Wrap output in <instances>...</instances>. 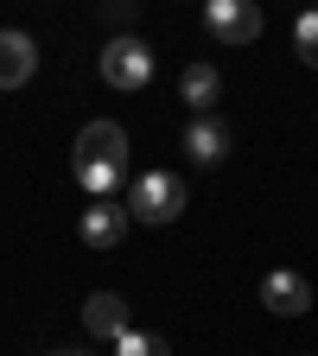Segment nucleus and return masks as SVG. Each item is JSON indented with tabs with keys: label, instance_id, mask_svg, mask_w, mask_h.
Masks as SVG:
<instances>
[{
	"label": "nucleus",
	"instance_id": "nucleus-10",
	"mask_svg": "<svg viewBox=\"0 0 318 356\" xmlns=\"http://www.w3.org/2000/svg\"><path fill=\"white\" fill-rule=\"evenodd\" d=\"M178 96L191 102V115H216V96H223L216 64H185V76H178Z\"/></svg>",
	"mask_w": 318,
	"mask_h": 356
},
{
	"label": "nucleus",
	"instance_id": "nucleus-12",
	"mask_svg": "<svg viewBox=\"0 0 318 356\" xmlns=\"http://www.w3.org/2000/svg\"><path fill=\"white\" fill-rule=\"evenodd\" d=\"M293 51H299V64H312V70H318V7H312V13H299V26H293Z\"/></svg>",
	"mask_w": 318,
	"mask_h": 356
},
{
	"label": "nucleus",
	"instance_id": "nucleus-5",
	"mask_svg": "<svg viewBox=\"0 0 318 356\" xmlns=\"http://www.w3.org/2000/svg\"><path fill=\"white\" fill-rule=\"evenodd\" d=\"M70 165H127V134L115 121H89L70 147Z\"/></svg>",
	"mask_w": 318,
	"mask_h": 356
},
{
	"label": "nucleus",
	"instance_id": "nucleus-13",
	"mask_svg": "<svg viewBox=\"0 0 318 356\" xmlns=\"http://www.w3.org/2000/svg\"><path fill=\"white\" fill-rule=\"evenodd\" d=\"M115 356H172V343H166L159 331H127V337L115 343Z\"/></svg>",
	"mask_w": 318,
	"mask_h": 356
},
{
	"label": "nucleus",
	"instance_id": "nucleus-7",
	"mask_svg": "<svg viewBox=\"0 0 318 356\" xmlns=\"http://www.w3.org/2000/svg\"><path fill=\"white\" fill-rule=\"evenodd\" d=\"M261 305L274 312V318H299V312H312V280L293 274V267H274V274L261 280Z\"/></svg>",
	"mask_w": 318,
	"mask_h": 356
},
{
	"label": "nucleus",
	"instance_id": "nucleus-8",
	"mask_svg": "<svg viewBox=\"0 0 318 356\" xmlns=\"http://www.w3.org/2000/svg\"><path fill=\"white\" fill-rule=\"evenodd\" d=\"M38 70V44L32 32H0V89H19Z\"/></svg>",
	"mask_w": 318,
	"mask_h": 356
},
{
	"label": "nucleus",
	"instance_id": "nucleus-3",
	"mask_svg": "<svg viewBox=\"0 0 318 356\" xmlns=\"http://www.w3.org/2000/svg\"><path fill=\"white\" fill-rule=\"evenodd\" d=\"M127 222H134V216H127L121 197H89V204H83V222H77V236H83V248L109 254V248H121Z\"/></svg>",
	"mask_w": 318,
	"mask_h": 356
},
{
	"label": "nucleus",
	"instance_id": "nucleus-14",
	"mask_svg": "<svg viewBox=\"0 0 318 356\" xmlns=\"http://www.w3.org/2000/svg\"><path fill=\"white\" fill-rule=\"evenodd\" d=\"M134 7H141V0H102V19L115 26V19H134Z\"/></svg>",
	"mask_w": 318,
	"mask_h": 356
},
{
	"label": "nucleus",
	"instance_id": "nucleus-11",
	"mask_svg": "<svg viewBox=\"0 0 318 356\" xmlns=\"http://www.w3.org/2000/svg\"><path fill=\"white\" fill-rule=\"evenodd\" d=\"M70 178H77L83 197H115L121 178H127V165H70Z\"/></svg>",
	"mask_w": 318,
	"mask_h": 356
},
{
	"label": "nucleus",
	"instance_id": "nucleus-15",
	"mask_svg": "<svg viewBox=\"0 0 318 356\" xmlns=\"http://www.w3.org/2000/svg\"><path fill=\"white\" fill-rule=\"evenodd\" d=\"M51 356H89V350H51Z\"/></svg>",
	"mask_w": 318,
	"mask_h": 356
},
{
	"label": "nucleus",
	"instance_id": "nucleus-4",
	"mask_svg": "<svg viewBox=\"0 0 318 356\" xmlns=\"http://www.w3.org/2000/svg\"><path fill=\"white\" fill-rule=\"evenodd\" d=\"M204 26H210V38H223V44H255L267 19H261L255 0H204Z\"/></svg>",
	"mask_w": 318,
	"mask_h": 356
},
{
	"label": "nucleus",
	"instance_id": "nucleus-6",
	"mask_svg": "<svg viewBox=\"0 0 318 356\" xmlns=\"http://www.w3.org/2000/svg\"><path fill=\"white\" fill-rule=\"evenodd\" d=\"M83 331L121 343V337L134 331V305H127L121 293H89V299H83Z\"/></svg>",
	"mask_w": 318,
	"mask_h": 356
},
{
	"label": "nucleus",
	"instance_id": "nucleus-1",
	"mask_svg": "<svg viewBox=\"0 0 318 356\" xmlns=\"http://www.w3.org/2000/svg\"><path fill=\"white\" fill-rule=\"evenodd\" d=\"M185 204H191V191H185V178H178V172H141V178H134V191H127V216L134 222H153V229L178 222Z\"/></svg>",
	"mask_w": 318,
	"mask_h": 356
},
{
	"label": "nucleus",
	"instance_id": "nucleus-9",
	"mask_svg": "<svg viewBox=\"0 0 318 356\" xmlns=\"http://www.w3.org/2000/svg\"><path fill=\"white\" fill-rule=\"evenodd\" d=\"M185 153H191L198 165H223V159H230V127H223L216 115H191V127H185Z\"/></svg>",
	"mask_w": 318,
	"mask_h": 356
},
{
	"label": "nucleus",
	"instance_id": "nucleus-2",
	"mask_svg": "<svg viewBox=\"0 0 318 356\" xmlns=\"http://www.w3.org/2000/svg\"><path fill=\"white\" fill-rule=\"evenodd\" d=\"M102 83H109V89H127V96H134V89H147V83H153V51H147L134 32H115V38L102 44Z\"/></svg>",
	"mask_w": 318,
	"mask_h": 356
}]
</instances>
